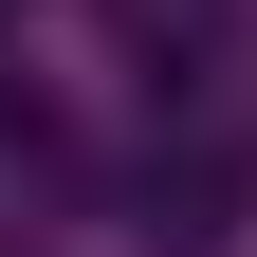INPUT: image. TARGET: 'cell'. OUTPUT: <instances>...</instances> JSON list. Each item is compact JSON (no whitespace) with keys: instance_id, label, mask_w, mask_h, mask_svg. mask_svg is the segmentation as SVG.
<instances>
[{"instance_id":"obj_2","label":"cell","mask_w":257,"mask_h":257,"mask_svg":"<svg viewBox=\"0 0 257 257\" xmlns=\"http://www.w3.org/2000/svg\"><path fill=\"white\" fill-rule=\"evenodd\" d=\"M128 37L166 55V92H184V55H220V0H128Z\"/></svg>"},{"instance_id":"obj_1","label":"cell","mask_w":257,"mask_h":257,"mask_svg":"<svg viewBox=\"0 0 257 257\" xmlns=\"http://www.w3.org/2000/svg\"><path fill=\"white\" fill-rule=\"evenodd\" d=\"M220 220H239V166H147V239L166 257H202Z\"/></svg>"}]
</instances>
